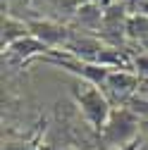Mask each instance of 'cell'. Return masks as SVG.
Listing matches in <instances>:
<instances>
[{
	"mask_svg": "<svg viewBox=\"0 0 148 150\" xmlns=\"http://www.w3.org/2000/svg\"><path fill=\"white\" fill-rule=\"evenodd\" d=\"M72 96H74V103L79 105V112L86 119V124L96 134H100L107 124V119H110V115H112V105H110L107 93L91 81L77 79L72 86Z\"/></svg>",
	"mask_w": 148,
	"mask_h": 150,
	"instance_id": "1",
	"label": "cell"
},
{
	"mask_svg": "<svg viewBox=\"0 0 148 150\" xmlns=\"http://www.w3.org/2000/svg\"><path fill=\"white\" fill-rule=\"evenodd\" d=\"M139 126H141V119L127 105H120L117 110H112L105 129L100 131V138L107 145V150H117L129 141L139 138Z\"/></svg>",
	"mask_w": 148,
	"mask_h": 150,
	"instance_id": "2",
	"label": "cell"
},
{
	"mask_svg": "<svg viewBox=\"0 0 148 150\" xmlns=\"http://www.w3.org/2000/svg\"><path fill=\"white\" fill-rule=\"evenodd\" d=\"M141 88V76L132 69H110L107 81L103 86V91L107 93V98H115L122 105H127L136 96V91Z\"/></svg>",
	"mask_w": 148,
	"mask_h": 150,
	"instance_id": "3",
	"label": "cell"
},
{
	"mask_svg": "<svg viewBox=\"0 0 148 150\" xmlns=\"http://www.w3.org/2000/svg\"><path fill=\"white\" fill-rule=\"evenodd\" d=\"M29 31L33 38H38L41 43H46L50 50L55 48H65L72 38V33L67 26L58 24V22H53V19H29Z\"/></svg>",
	"mask_w": 148,
	"mask_h": 150,
	"instance_id": "4",
	"label": "cell"
},
{
	"mask_svg": "<svg viewBox=\"0 0 148 150\" xmlns=\"http://www.w3.org/2000/svg\"><path fill=\"white\" fill-rule=\"evenodd\" d=\"M48 52H50V48L46 43H41L38 38H33V36H26V38L17 41V43H12L10 48L3 50L5 57L17 62V64H26L31 60H41V57H46Z\"/></svg>",
	"mask_w": 148,
	"mask_h": 150,
	"instance_id": "5",
	"label": "cell"
},
{
	"mask_svg": "<svg viewBox=\"0 0 148 150\" xmlns=\"http://www.w3.org/2000/svg\"><path fill=\"white\" fill-rule=\"evenodd\" d=\"M26 36H31V31H29V24H26V22L17 19V17H12V14L3 17V50H5V48H10V45H12V43H17V41L26 38Z\"/></svg>",
	"mask_w": 148,
	"mask_h": 150,
	"instance_id": "6",
	"label": "cell"
},
{
	"mask_svg": "<svg viewBox=\"0 0 148 150\" xmlns=\"http://www.w3.org/2000/svg\"><path fill=\"white\" fill-rule=\"evenodd\" d=\"M77 19L84 26H98L103 22V10L100 3H81L77 7Z\"/></svg>",
	"mask_w": 148,
	"mask_h": 150,
	"instance_id": "7",
	"label": "cell"
},
{
	"mask_svg": "<svg viewBox=\"0 0 148 150\" xmlns=\"http://www.w3.org/2000/svg\"><path fill=\"white\" fill-rule=\"evenodd\" d=\"M3 150H43L41 145V136H36L33 141H7L3 143Z\"/></svg>",
	"mask_w": 148,
	"mask_h": 150,
	"instance_id": "8",
	"label": "cell"
},
{
	"mask_svg": "<svg viewBox=\"0 0 148 150\" xmlns=\"http://www.w3.org/2000/svg\"><path fill=\"white\" fill-rule=\"evenodd\" d=\"M141 145H143V141H141V138H134V141H129L127 145H122V148H117V150H141Z\"/></svg>",
	"mask_w": 148,
	"mask_h": 150,
	"instance_id": "9",
	"label": "cell"
},
{
	"mask_svg": "<svg viewBox=\"0 0 148 150\" xmlns=\"http://www.w3.org/2000/svg\"><path fill=\"white\" fill-rule=\"evenodd\" d=\"M141 12L148 14V0H143V3H141Z\"/></svg>",
	"mask_w": 148,
	"mask_h": 150,
	"instance_id": "10",
	"label": "cell"
},
{
	"mask_svg": "<svg viewBox=\"0 0 148 150\" xmlns=\"http://www.w3.org/2000/svg\"><path fill=\"white\" fill-rule=\"evenodd\" d=\"M141 150H148V141H143V145H141Z\"/></svg>",
	"mask_w": 148,
	"mask_h": 150,
	"instance_id": "11",
	"label": "cell"
},
{
	"mask_svg": "<svg viewBox=\"0 0 148 150\" xmlns=\"http://www.w3.org/2000/svg\"><path fill=\"white\" fill-rule=\"evenodd\" d=\"M81 3H100V0H81Z\"/></svg>",
	"mask_w": 148,
	"mask_h": 150,
	"instance_id": "12",
	"label": "cell"
}]
</instances>
